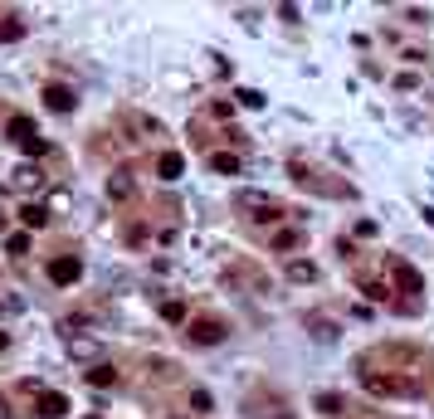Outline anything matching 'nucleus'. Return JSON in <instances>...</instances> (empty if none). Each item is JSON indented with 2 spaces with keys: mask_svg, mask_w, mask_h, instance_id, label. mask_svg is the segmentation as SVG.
I'll return each mask as SVG.
<instances>
[{
  "mask_svg": "<svg viewBox=\"0 0 434 419\" xmlns=\"http://www.w3.org/2000/svg\"><path fill=\"white\" fill-rule=\"evenodd\" d=\"M78 278H83V264H78L74 253H59V258H49V283H54V288H74Z\"/></svg>",
  "mask_w": 434,
  "mask_h": 419,
  "instance_id": "f257e3e1",
  "label": "nucleus"
},
{
  "mask_svg": "<svg viewBox=\"0 0 434 419\" xmlns=\"http://www.w3.org/2000/svg\"><path fill=\"white\" fill-rule=\"evenodd\" d=\"M186 337H191L195 346H215V341H225V327L215 322V317H200V322L186 327Z\"/></svg>",
  "mask_w": 434,
  "mask_h": 419,
  "instance_id": "f03ea898",
  "label": "nucleus"
},
{
  "mask_svg": "<svg viewBox=\"0 0 434 419\" xmlns=\"http://www.w3.org/2000/svg\"><path fill=\"white\" fill-rule=\"evenodd\" d=\"M34 409H39L44 419H64V414H69V395H59V390H39V395H34Z\"/></svg>",
  "mask_w": 434,
  "mask_h": 419,
  "instance_id": "7ed1b4c3",
  "label": "nucleus"
},
{
  "mask_svg": "<svg viewBox=\"0 0 434 419\" xmlns=\"http://www.w3.org/2000/svg\"><path fill=\"white\" fill-rule=\"evenodd\" d=\"M239 210H259V220H268V225L279 220V205L268 195H259V190H239Z\"/></svg>",
  "mask_w": 434,
  "mask_h": 419,
  "instance_id": "20e7f679",
  "label": "nucleus"
},
{
  "mask_svg": "<svg viewBox=\"0 0 434 419\" xmlns=\"http://www.w3.org/2000/svg\"><path fill=\"white\" fill-rule=\"evenodd\" d=\"M391 278H395V288H400V293H424V278H420V269L400 264V258H391Z\"/></svg>",
  "mask_w": 434,
  "mask_h": 419,
  "instance_id": "39448f33",
  "label": "nucleus"
},
{
  "mask_svg": "<svg viewBox=\"0 0 434 419\" xmlns=\"http://www.w3.org/2000/svg\"><path fill=\"white\" fill-rule=\"evenodd\" d=\"M44 102H49L54 113H74V108H78L74 88H64V83H49V88H44Z\"/></svg>",
  "mask_w": 434,
  "mask_h": 419,
  "instance_id": "423d86ee",
  "label": "nucleus"
},
{
  "mask_svg": "<svg viewBox=\"0 0 434 419\" xmlns=\"http://www.w3.org/2000/svg\"><path fill=\"white\" fill-rule=\"evenodd\" d=\"M156 176H161V181H181V176H186V156H181V151H161V156H156Z\"/></svg>",
  "mask_w": 434,
  "mask_h": 419,
  "instance_id": "0eeeda50",
  "label": "nucleus"
},
{
  "mask_svg": "<svg viewBox=\"0 0 434 419\" xmlns=\"http://www.w3.org/2000/svg\"><path fill=\"white\" fill-rule=\"evenodd\" d=\"M88 385H93V390H107V385H118V371H113L107 361H98L93 371H88Z\"/></svg>",
  "mask_w": 434,
  "mask_h": 419,
  "instance_id": "6e6552de",
  "label": "nucleus"
},
{
  "mask_svg": "<svg viewBox=\"0 0 434 419\" xmlns=\"http://www.w3.org/2000/svg\"><path fill=\"white\" fill-rule=\"evenodd\" d=\"M6 132H10V141H20V146H25V141H34V137H39V132H34V122H30V117H10V122H6Z\"/></svg>",
  "mask_w": 434,
  "mask_h": 419,
  "instance_id": "1a4fd4ad",
  "label": "nucleus"
},
{
  "mask_svg": "<svg viewBox=\"0 0 434 419\" xmlns=\"http://www.w3.org/2000/svg\"><path fill=\"white\" fill-rule=\"evenodd\" d=\"M210 171H215V176H239V156L215 151V156H210Z\"/></svg>",
  "mask_w": 434,
  "mask_h": 419,
  "instance_id": "9d476101",
  "label": "nucleus"
},
{
  "mask_svg": "<svg viewBox=\"0 0 434 419\" xmlns=\"http://www.w3.org/2000/svg\"><path fill=\"white\" fill-rule=\"evenodd\" d=\"M288 278H293V283H312V278H317V264H312V258H293Z\"/></svg>",
  "mask_w": 434,
  "mask_h": 419,
  "instance_id": "9b49d317",
  "label": "nucleus"
},
{
  "mask_svg": "<svg viewBox=\"0 0 434 419\" xmlns=\"http://www.w3.org/2000/svg\"><path fill=\"white\" fill-rule=\"evenodd\" d=\"M98 351H102L98 341H88V337L74 341V337H69V356H78V361H98Z\"/></svg>",
  "mask_w": 434,
  "mask_h": 419,
  "instance_id": "f8f14e48",
  "label": "nucleus"
},
{
  "mask_svg": "<svg viewBox=\"0 0 434 419\" xmlns=\"http://www.w3.org/2000/svg\"><path fill=\"white\" fill-rule=\"evenodd\" d=\"M20 220H25V225H30V229H39V225H44V220H49V210H44V205H34V200H30V205H20Z\"/></svg>",
  "mask_w": 434,
  "mask_h": 419,
  "instance_id": "ddd939ff",
  "label": "nucleus"
},
{
  "mask_svg": "<svg viewBox=\"0 0 434 419\" xmlns=\"http://www.w3.org/2000/svg\"><path fill=\"white\" fill-rule=\"evenodd\" d=\"M107 195H113V200H127V195H132V181H127V176H113V181H107Z\"/></svg>",
  "mask_w": 434,
  "mask_h": 419,
  "instance_id": "4468645a",
  "label": "nucleus"
},
{
  "mask_svg": "<svg viewBox=\"0 0 434 419\" xmlns=\"http://www.w3.org/2000/svg\"><path fill=\"white\" fill-rule=\"evenodd\" d=\"M161 317H166V322H186V302H161Z\"/></svg>",
  "mask_w": 434,
  "mask_h": 419,
  "instance_id": "2eb2a0df",
  "label": "nucleus"
},
{
  "mask_svg": "<svg viewBox=\"0 0 434 419\" xmlns=\"http://www.w3.org/2000/svg\"><path fill=\"white\" fill-rule=\"evenodd\" d=\"M235 98L244 102V108H263V93H259V88H239Z\"/></svg>",
  "mask_w": 434,
  "mask_h": 419,
  "instance_id": "dca6fc26",
  "label": "nucleus"
},
{
  "mask_svg": "<svg viewBox=\"0 0 434 419\" xmlns=\"http://www.w3.org/2000/svg\"><path fill=\"white\" fill-rule=\"evenodd\" d=\"M317 409H322V414H337V409H342V395H317Z\"/></svg>",
  "mask_w": 434,
  "mask_h": 419,
  "instance_id": "f3484780",
  "label": "nucleus"
},
{
  "mask_svg": "<svg viewBox=\"0 0 434 419\" xmlns=\"http://www.w3.org/2000/svg\"><path fill=\"white\" fill-rule=\"evenodd\" d=\"M6 249H10V253H30V234H10Z\"/></svg>",
  "mask_w": 434,
  "mask_h": 419,
  "instance_id": "a211bd4d",
  "label": "nucleus"
},
{
  "mask_svg": "<svg viewBox=\"0 0 434 419\" xmlns=\"http://www.w3.org/2000/svg\"><path fill=\"white\" fill-rule=\"evenodd\" d=\"M205 409H210V390H195L191 395V414H205Z\"/></svg>",
  "mask_w": 434,
  "mask_h": 419,
  "instance_id": "6ab92c4d",
  "label": "nucleus"
},
{
  "mask_svg": "<svg viewBox=\"0 0 434 419\" xmlns=\"http://www.w3.org/2000/svg\"><path fill=\"white\" fill-rule=\"evenodd\" d=\"M20 34H25L20 20H6V25H0V39H20Z\"/></svg>",
  "mask_w": 434,
  "mask_h": 419,
  "instance_id": "aec40b11",
  "label": "nucleus"
},
{
  "mask_svg": "<svg viewBox=\"0 0 434 419\" xmlns=\"http://www.w3.org/2000/svg\"><path fill=\"white\" fill-rule=\"evenodd\" d=\"M20 151H25V156H44V151H49V141H44V137H34V141H25Z\"/></svg>",
  "mask_w": 434,
  "mask_h": 419,
  "instance_id": "412c9836",
  "label": "nucleus"
},
{
  "mask_svg": "<svg viewBox=\"0 0 434 419\" xmlns=\"http://www.w3.org/2000/svg\"><path fill=\"white\" fill-rule=\"evenodd\" d=\"M293 244H298L293 229H279V234H274V249H293Z\"/></svg>",
  "mask_w": 434,
  "mask_h": 419,
  "instance_id": "4be33fe9",
  "label": "nucleus"
},
{
  "mask_svg": "<svg viewBox=\"0 0 434 419\" xmlns=\"http://www.w3.org/2000/svg\"><path fill=\"white\" fill-rule=\"evenodd\" d=\"M361 293H366V297H371V302H381V297H386V293H391V288H381V283H361Z\"/></svg>",
  "mask_w": 434,
  "mask_h": 419,
  "instance_id": "5701e85b",
  "label": "nucleus"
},
{
  "mask_svg": "<svg viewBox=\"0 0 434 419\" xmlns=\"http://www.w3.org/2000/svg\"><path fill=\"white\" fill-rule=\"evenodd\" d=\"M15 181H20V185H30V181H34V185H39V171H34V166H20V171H15Z\"/></svg>",
  "mask_w": 434,
  "mask_h": 419,
  "instance_id": "b1692460",
  "label": "nucleus"
},
{
  "mask_svg": "<svg viewBox=\"0 0 434 419\" xmlns=\"http://www.w3.org/2000/svg\"><path fill=\"white\" fill-rule=\"evenodd\" d=\"M424 225H434V205H424Z\"/></svg>",
  "mask_w": 434,
  "mask_h": 419,
  "instance_id": "393cba45",
  "label": "nucleus"
},
{
  "mask_svg": "<svg viewBox=\"0 0 434 419\" xmlns=\"http://www.w3.org/2000/svg\"><path fill=\"white\" fill-rule=\"evenodd\" d=\"M6 346H10V337H6V332H0V351H6Z\"/></svg>",
  "mask_w": 434,
  "mask_h": 419,
  "instance_id": "a878e982",
  "label": "nucleus"
},
{
  "mask_svg": "<svg viewBox=\"0 0 434 419\" xmlns=\"http://www.w3.org/2000/svg\"><path fill=\"white\" fill-rule=\"evenodd\" d=\"M0 419H10V409H6V400H0Z\"/></svg>",
  "mask_w": 434,
  "mask_h": 419,
  "instance_id": "bb28decb",
  "label": "nucleus"
},
{
  "mask_svg": "<svg viewBox=\"0 0 434 419\" xmlns=\"http://www.w3.org/2000/svg\"><path fill=\"white\" fill-rule=\"evenodd\" d=\"M0 317H6V302H0Z\"/></svg>",
  "mask_w": 434,
  "mask_h": 419,
  "instance_id": "cd10ccee",
  "label": "nucleus"
},
{
  "mask_svg": "<svg viewBox=\"0 0 434 419\" xmlns=\"http://www.w3.org/2000/svg\"><path fill=\"white\" fill-rule=\"evenodd\" d=\"M88 419H98V414H88Z\"/></svg>",
  "mask_w": 434,
  "mask_h": 419,
  "instance_id": "c85d7f7f",
  "label": "nucleus"
}]
</instances>
